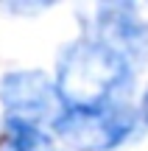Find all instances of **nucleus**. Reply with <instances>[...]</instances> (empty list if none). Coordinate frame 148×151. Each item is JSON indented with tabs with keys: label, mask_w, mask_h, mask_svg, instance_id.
I'll use <instances>...</instances> for the list:
<instances>
[{
	"label": "nucleus",
	"mask_w": 148,
	"mask_h": 151,
	"mask_svg": "<svg viewBox=\"0 0 148 151\" xmlns=\"http://www.w3.org/2000/svg\"><path fill=\"white\" fill-rule=\"evenodd\" d=\"M137 129V109L129 101H106L98 106H64L53 120V132L76 151H112Z\"/></svg>",
	"instance_id": "obj_2"
},
{
	"label": "nucleus",
	"mask_w": 148,
	"mask_h": 151,
	"mask_svg": "<svg viewBox=\"0 0 148 151\" xmlns=\"http://www.w3.org/2000/svg\"><path fill=\"white\" fill-rule=\"evenodd\" d=\"M140 11V6L109 3L101 6L95 17V39L123 56L134 70L148 56V20Z\"/></svg>",
	"instance_id": "obj_4"
},
{
	"label": "nucleus",
	"mask_w": 148,
	"mask_h": 151,
	"mask_svg": "<svg viewBox=\"0 0 148 151\" xmlns=\"http://www.w3.org/2000/svg\"><path fill=\"white\" fill-rule=\"evenodd\" d=\"M132 78L134 67L123 56L98 39H84L61 53L56 90L64 106H98L106 101H123Z\"/></svg>",
	"instance_id": "obj_1"
},
{
	"label": "nucleus",
	"mask_w": 148,
	"mask_h": 151,
	"mask_svg": "<svg viewBox=\"0 0 148 151\" xmlns=\"http://www.w3.org/2000/svg\"><path fill=\"white\" fill-rule=\"evenodd\" d=\"M0 104L9 109V118H20L36 126V120H50L64 109L56 81L48 78L42 70H20L0 78Z\"/></svg>",
	"instance_id": "obj_3"
},
{
	"label": "nucleus",
	"mask_w": 148,
	"mask_h": 151,
	"mask_svg": "<svg viewBox=\"0 0 148 151\" xmlns=\"http://www.w3.org/2000/svg\"><path fill=\"white\" fill-rule=\"evenodd\" d=\"M137 120H143V123L148 126V87H145L143 98H140V106H137Z\"/></svg>",
	"instance_id": "obj_6"
},
{
	"label": "nucleus",
	"mask_w": 148,
	"mask_h": 151,
	"mask_svg": "<svg viewBox=\"0 0 148 151\" xmlns=\"http://www.w3.org/2000/svg\"><path fill=\"white\" fill-rule=\"evenodd\" d=\"M42 143H48V134L20 118H9L0 134V151H36V146Z\"/></svg>",
	"instance_id": "obj_5"
}]
</instances>
